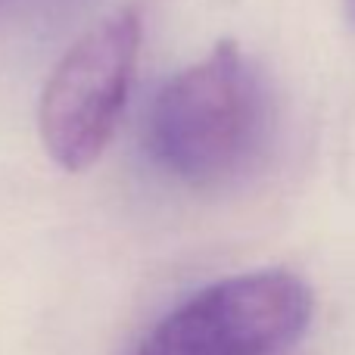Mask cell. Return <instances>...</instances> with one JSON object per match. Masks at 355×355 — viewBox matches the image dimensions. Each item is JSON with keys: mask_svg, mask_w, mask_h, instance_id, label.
<instances>
[{"mask_svg": "<svg viewBox=\"0 0 355 355\" xmlns=\"http://www.w3.org/2000/svg\"><path fill=\"white\" fill-rule=\"evenodd\" d=\"M141 37V12L122 6L87 28L56 62L37 106V131L60 168L85 172L106 153L128 103Z\"/></svg>", "mask_w": 355, "mask_h": 355, "instance_id": "2", "label": "cell"}, {"mask_svg": "<svg viewBox=\"0 0 355 355\" xmlns=\"http://www.w3.org/2000/svg\"><path fill=\"white\" fill-rule=\"evenodd\" d=\"M312 287L287 268L215 281L175 306L135 355H277L306 334Z\"/></svg>", "mask_w": 355, "mask_h": 355, "instance_id": "3", "label": "cell"}, {"mask_svg": "<svg viewBox=\"0 0 355 355\" xmlns=\"http://www.w3.org/2000/svg\"><path fill=\"white\" fill-rule=\"evenodd\" d=\"M275 131L262 72L221 41L159 87L147 116L153 162L190 187H225L259 166Z\"/></svg>", "mask_w": 355, "mask_h": 355, "instance_id": "1", "label": "cell"}, {"mask_svg": "<svg viewBox=\"0 0 355 355\" xmlns=\"http://www.w3.org/2000/svg\"><path fill=\"white\" fill-rule=\"evenodd\" d=\"M346 12H349V19L355 22V0H346Z\"/></svg>", "mask_w": 355, "mask_h": 355, "instance_id": "4", "label": "cell"}]
</instances>
